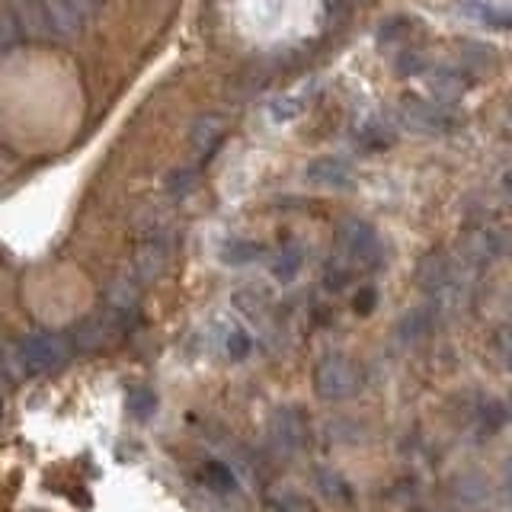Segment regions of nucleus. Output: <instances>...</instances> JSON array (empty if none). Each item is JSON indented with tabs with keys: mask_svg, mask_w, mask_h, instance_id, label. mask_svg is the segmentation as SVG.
Wrapping results in <instances>:
<instances>
[{
	"mask_svg": "<svg viewBox=\"0 0 512 512\" xmlns=\"http://www.w3.org/2000/svg\"><path fill=\"white\" fill-rule=\"evenodd\" d=\"M74 349V336L68 333H29L16 343V368L23 375H48L68 365Z\"/></svg>",
	"mask_w": 512,
	"mask_h": 512,
	"instance_id": "1",
	"label": "nucleus"
},
{
	"mask_svg": "<svg viewBox=\"0 0 512 512\" xmlns=\"http://www.w3.org/2000/svg\"><path fill=\"white\" fill-rule=\"evenodd\" d=\"M336 256L343 263H356V266H378L384 260L381 250V237L375 228L362 218H343L336 224Z\"/></svg>",
	"mask_w": 512,
	"mask_h": 512,
	"instance_id": "2",
	"label": "nucleus"
},
{
	"mask_svg": "<svg viewBox=\"0 0 512 512\" xmlns=\"http://www.w3.org/2000/svg\"><path fill=\"white\" fill-rule=\"evenodd\" d=\"M362 388V372L359 365L346 356H327L314 372V391L324 400H346L359 394Z\"/></svg>",
	"mask_w": 512,
	"mask_h": 512,
	"instance_id": "3",
	"label": "nucleus"
},
{
	"mask_svg": "<svg viewBox=\"0 0 512 512\" xmlns=\"http://www.w3.org/2000/svg\"><path fill=\"white\" fill-rule=\"evenodd\" d=\"M397 125L410 135H442L452 128V119L439 106L420 100V96H404L397 103Z\"/></svg>",
	"mask_w": 512,
	"mask_h": 512,
	"instance_id": "4",
	"label": "nucleus"
},
{
	"mask_svg": "<svg viewBox=\"0 0 512 512\" xmlns=\"http://www.w3.org/2000/svg\"><path fill=\"white\" fill-rule=\"evenodd\" d=\"M13 16L20 29L36 42H61L64 32L48 0H13Z\"/></svg>",
	"mask_w": 512,
	"mask_h": 512,
	"instance_id": "5",
	"label": "nucleus"
},
{
	"mask_svg": "<svg viewBox=\"0 0 512 512\" xmlns=\"http://www.w3.org/2000/svg\"><path fill=\"white\" fill-rule=\"evenodd\" d=\"M269 439L276 442V448H282L285 455L298 452L308 442V426H304V416L295 407H279L269 420Z\"/></svg>",
	"mask_w": 512,
	"mask_h": 512,
	"instance_id": "6",
	"label": "nucleus"
},
{
	"mask_svg": "<svg viewBox=\"0 0 512 512\" xmlns=\"http://www.w3.org/2000/svg\"><path fill=\"white\" fill-rule=\"evenodd\" d=\"M416 285L423 288L426 295H442L448 288H455V266L452 260L436 250V253H426L420 266H416Z\"/></svg>",
	"mask_w": 512,
	"mask_h": 512,
	"instance_id": "7",
	"label": "nucleus"
},
{
	"mask_svg": "<svg viewBox=\"0 0 512 512\" xmlns=\"http://www.w3.org/2000/svg\"><path fill=\"white\" fill-rule=\"evenodd\" d=\"M308 180L327 189H349L352 186V164L343 157H314L308 164Z\"/></svg>",
	"mask_w": 512,
	"mask_h": 512,
	"instance_id": "8",
	"label": "nucleus"
},
{
	"mask_svg": "<svg viewBox=\"0 0 512 512\" xmlns=\"http://www.w3.org/2000/svg\"><path fill=\"white\" fill-rule=\"evenodd\" d=\"M167 260H170V253H167L164 244H160V240H144V244L138 247V253H135V272H132V276L141 285H148L167 269Z\"/></svg>",
	"mask_w": 512,
	"mask_h": 512,
	"instance_id": "9",
	"label": "nucleus"
},
{
	"mask_svg": "<svg viewBox=\"0 0 512 512\" xmlns=\"http://www.w3.org/2000/svg\"><path fill=\"white\" fill-rule=\"evenodd\" d=\"M429 87L442 103H458L464 96V90L471 87V77L461 74L458 68H436L429 77Z\"/></svg>",
	"mask_w": 512,
	"mask_h": 512,
	"instance_id": "10",
	"label": "nucleus"
},
{
	"mask_svg": "<svg viewBox=\"0 0 512 512\" xmlns=\"http://www.w3.org/2000/svg\"><path fill=\"white\" fill-rule=\"evenodd\" d=\"M221 135H224V119L208 112V116H199L196 122H192V128H189V144L199 154H212L215 144L221 141Z\"/></svg>",
	"mask_w": 512,
	"mask_h": 512,
	"instance_id": "11",
	"label": "nucleus"
},
{
	"mask_svg": "<svg viewBox=\"0 0 512 512\" xmlns=\"http://www.w3.org/2000/svg\"><path fill=\"white\" fill-rule=\"evenodd\" d=\"M48 7L55 10L58 23H61V32H64V39H71L74 32L80 29V20H87V16L96 13L90 0H48Z\"/></svg>",
	"mask_w": 512,
	"mask_h": 512,
	"instance_id": "12",
	"label": "nucleus"
},
{
	"mask_svg": "<svg viewBox=\"0 0 512 512\" xmlns=\"http://www.w3.org/2000/svg\"><path fill=\"white\" fill-rule=\"evenodd\" d=\"M138 279L135 276H119L116 282L109 285V304H112V311H132L135 304H138Z\"/></svg>",
	"mask_w": 512,
	"mask_h": 512,
	"instance_id": "13",
	"label": "nucleus"
},
{
	"mask_svg": "<svg viewBox=\"0 0 512 512\" xmlns=\"http://www.w3.org/2000/svg\"><path fill=\"white\" fill-rule=\"evenodd\" d=\"M301 263H304V253L298 244H288L276 253V260H272V276L279 282H292L298 272H301Z\"/></svg>",
	"mask_w": 512,
	"mask_h": 512,
	"instance_id": "14",
	"label": "nucleus"
},
{
	"mask_svg": "<svg viewBox=\"0 0 512 512\" xmlns=\"http://www.w3.org/2000/svg\"><path fill=\"white\" fill-rule=\"evenodd\" d=\"M263 247L253 244V240H231V244H224L221 250V260L228 266H247L253 260H260Z\"/></svg>",
	"mask_w": 512,
	"mask_h": 512,
	"instance_id": "15",
	"label": "nucleus"
},
{
	"mask_svg": "<svg viewBox=\"0 0 512 512\" xmlns=\"http://www.w3.org/2000/svg\"><path fill=\"white\" fill-rule=\"evenodd\" d=\"M202 480L212 490H218V493H231L237 487L231 468H228V464H221V461H208L205 468H202Z\"/></svg>",
	"mask_w": 512,
	"mask_h": 512,
	"instance_id": "16",
	"label": "nucleus"
},
{
	"mask_svg": "<svg viewBox=\"0 0 512 512\" xmlns=\"http://www.w3.org/2000/svg\"><path fill=\"white\" fill-rule=\"evenodd\" d=\"M426 333H429V311L426 308L410 311L397 327V336H400V340H407V343L420 340V336H426Z\"/></svg>",
	"mask_w": 512,
	"mask_h": 512,
	"instance_id": "17",
	"label": "nucleus"
},
{
	"mask_svg": "<svg viewBox=\"0 0 512 512\" xmlns=\"http://www.w3.org/2000/svg\"><path fill=\"white\" fill-rule=\"evenodd\" d=\"M359 141H362V148L365 151H384L388 148V144L394 141V128H384L381 122L375 125H365L362 128V135H359Z\"/></svg>",
	"mask_w": 512,
	"mask_h": 512,
	"instance_id": "18",
	"label": "nucleus"
},
{
	"mask_svg": "<svg viewBox=\"0 0 512 512\" xmlns=\"http://www.w3.org/2000/svg\"><path fill=\"white\" fill-rule=\"evenodd\" d=\"M196 183H199L196 167H176L167 176V192H170V196H186V192L196 189Z\"/></svg>",
	"mask_w": 512,
	"mask_h": 512,
	"instance_id": "19",
	"label": "nucleus"
},
{
	"mask_svg": "<svg viewBox=\"0 0 512 512\" xmlns=\"http://www.w3.org/2000/svg\"><path fill=\"white\" fill-rule=\"evenodd\" d=\"M317 490L333 503H346L349 500V487L343 484V477H336L330 471H317Z\"/></svg>",
	"mask_w": 512,
	"mask_h": 512,
	"instance_id": "20",
	"label": "nucleus"
},
{
	"mask_svg": "<svg viewBox=\"0 0 512 512\" xmlns=\"http://www.w3.org/2000/svg\"><path fill=\"white\" fill-rule=\"evenodd\" d=\"M154 410H157V397H154V391H151V388H135V391H132V413H135V420L148 423L151 416H154Z\"/></svg>",
	"mask_w": 512,
	"mask_h": 512,
	"instance_id": "21",
	"label": "nucleus"
},
{
	"mask_svg": "<svg viewBox=\"0 0 512 512\" xmlns=\"http://www.w3.org/2000/svg\"><path fill=\"white\" fill-rule=\"evenodd\" d=\"M407 29H410V20L407 16H391L388 23H381V29H378V45H391V42H400L407 36Z\"/></svg>",
	"mask_w": 512,
	"mask_h": 512,
	"instance_id": "22",
	"label": "nucleus"
},
{
	"mask_svg": "<svg viewBox=\"0 0 512 512\" xmlns=\"http://www.w3.org/2000/svg\"><path fill=\"white\" fill-rule=\"evenodd\" d=\"M426 58L423 55H416V52H404V55H397V61H394V71L400 74V77H413V74H426Z\"/></svg>",
	"mask_w": 512,
	"mask_h": 512,
	"instance_id": "23",
	"label": "nucleus"
},
{
	"mask_svg": "<svg viewBox=\"0 0 512 512\" xmlns=\"http://www.w3.org/2000/svg\"><path fill=\"white\" fill-rule=\"evenodd\" d=\"M493 352L506 368H512V327L509 324L493 333Z\"/></svg>",
	"mask_w": 512,
	"mask_h": 512,
	"instance_id": "24",
	"label": "nucleus"
},
{
	"mask_svg": "<svg viewBox=\"0 0 512 512\" xmlns=\"http://www.w3.org/2000/svg\"><path fill=\"white\" fill-rule=\"evenodd\" d=\"M250 349H253V340L247 336V330H234V333L228 336V356H231L234 362L247 359V356H250Z\"/></svg>",
	"mask_w": 512,
	"mask_h": 512,
	"instance_id": "25",
	"label": "nucleus"
},
{
	"mask_svg": "<svg viewBox=\"0 0 512 512\" xmlns=\"http://www.w3.org/2000/svg\"><path fill=\"white\" fill-rule=\"evenodd\" d=\"M474 13H480L490 26H503V29H512V7H477Z\"/></svg>",
	"mask_w": 512,
	"mask_h": 512,
	"instance_id": "26",
	"label": "nucleus"
},
{
	"mask_svg": "<svg viewBox=\"0 0 512 512\" xmlns=\"http://www.w3.org/2000/svg\"><path fill=\"white\" fill-rule=\"evenodd\" d=\"M375 304H378V292L372 285H365L362 292L356 295V301H352V308H356V314H372Z\"/></svg>",
	"mask_w": 512,
	"mask_h": 512,
	"instance_id": "27",
	"label": "nucleus"
},
{
	"mask_svg": "<svg viewBox=\"0 0 512 512\" xmlns=\"http://www.w3.org/2000/svg\"><path fill=\"white\" fill-rule=\"evenodd\" d=\"M13 42V32H10V23L4 20V16H0V52H4V48Z\"/></svg>",
	"mask_w": 512,
	"mask_h": 512,
	"instance_id": "28",
	"label": "nucleus"
},
{
	"mask_svg": "<svg viewBox=\"0 0 512 512\" xmlns=\"http://www.w3.org/2000/svg\"><path fill=\"white\" fill-rule=\"evenodd\" d=\"M90 4H93V10H100V7L106 4V0H90Z\"/></svg>",
	"mask_w": 512,
	"mask_h": 512,
	"instance_id": "29",
	"label": "nucleus"
},
{
	"mask_svg": "<svg viewBox=\"0 0 512 512\" xmlns=\"http://www.w3.org/2000/svg\"><path fill=\"white\" fill-rule=\"evenodd\" d=\"M0 372H4V349H0Z\"/></svg>",
	"mask_w": 512,
	"mask_h": 512,
	"instance_id": "30",
	"label": "nucleus"
},
{
	"mask_svg": "<svg viewBox=\"0 0 512 512\" xmlns=\"http://www.w3.org/2000/svg\"><path fill=\"white\" fill-rule=\"evenodd\" d=\"M506 186H509V189H512V176H506Z\"/></svg>",
	"mask_w": 512,
	"mask_h": 512,
	"instance_id": "31",
	"label": "nucleus"
}]
</instances>
